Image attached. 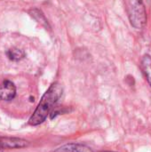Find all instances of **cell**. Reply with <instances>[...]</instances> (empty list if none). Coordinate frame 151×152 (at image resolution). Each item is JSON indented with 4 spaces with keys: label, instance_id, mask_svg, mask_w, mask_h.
<instances>
[{
    "label": "cell",
    "instance_id": "obj_6",
    "mask_svg": "<svg viewBox=\"0 0 151 152\" xmlns=\"http://www.w3.org/2000/svg\"><path fill=\"white\" fill-rule=\"evenodd\" d=\"M142 68L147 77V80L151 86V56L149 54L144 55L142 61Z\"/></svg>",
    "mask_w": 151,
    "mask_h": 152
},
{
    "label": "cell",
    "instance_id": "obj_9",
    "mask_svg": "<svg viewBox=\"0 0 151 152\" xmlns=\"http://www.w3.org/2000/svg\"><path fill=\"white\" fill-rule=\"evenodd\" d=\"M105 152H113V151H105Z\"/></svg>",
    "mask_w": 151,
    "mask_h": 152
},
{
    "label": "cell",
    "instance_id": "obj_2",
    "mask_svg": "<svg viewBox=\"0 0 151 152\" xmlns=\"http://www.w3.org/2000/svg\"><path fill=\"white\" fill-rule=\"evenodd\" d=\"M125 4L131 24L137 29L143 28L147 23V12L143 2L130 0Z\"/></svg>",
    "mask_w": 151,
    "mask_h": 152
},
{
    "label": "cell",
    "instance_id": "obj_4",
    "mask_svg": "<svg viewBox=\"0 0 151 152\" xmlns=\"http://www.w3.org/2000/svg\"><path fill=\"white\" fill-rule=\"evenodd\" d=\"M0 143L4 149H18L24 148L28 143L27 141L19 139V138H8V137H0Z\"/></svg>",
    "mask_w": 151,
    "mask_h": 152
},
{
    "label": "cell",
    "instance_id": "obj_5",
    "mask_svg": "<svg viewBox=\"0 0 151 152\" xmlns=\"http://www.w3.org/2000/svg\"><path fill=\"white\" fill-rule=\"evenodd\" d=\"M54 152H93L91 148L80 143H68L60 148Z\"/></svg>",
    "mask_w": 151,
    "mask_h": 152
},
{
    "label": "cell",
    "instance_id": "obj_7",
    "mask_svg": "<svg viewBox=\"0 0 151 152\" xmlns=\"http://www.w3.org/2000/svg\"><path fill=\"white\" fill-rule=\"evenodd\" d=\"M7 56L12 61H19V60L23 58L24 53H23V52H21L19 49L12 48V49L7 51Z\"/></svg>",
    "mask_w": 151,
    "mask_h": 152
},
{
    "label": "cell",
    "instance_id": "obj_3",
    "mask_svg": "<svg viewBox=\"0 0 151 152\" xmlns=\"http://www.w3.org/2000/svg\"><path fill=\"white\" fill-rule=\"evenodd\" d=\"M16 95V87L14 84L9 80L4 81L0 85V100L11 101Z\"/></svg>",
    "mask_w": 151,
    "mask_h": 152
},
{
    "label": "cell",
    "instance_id": "obj_8",
    "mask_svg": "<svg viewBox=\"0 0 151 152\" xmlns=\"http://www.w3.org/2000/svg\"><path fill=\"white\" fill-rule=\"evenodd\" d=\"M4 151V148H3V146L1 145V143H0V152H2Z\"/></svg>",
    "mask_w": 151,
    "mask_h": 152
},
{
    "label": "cell",
    "instance_id": "obj_1",
    "mask_svg": "<svg viewBox=\"0 0 151 152\" xmlns=\"http://www.w3.org/2000/svg\"><path fill=\"white\" fill-rule=\"evenodd\" d=\"M62 92V86L59 83L55 82L52 84L42 96L36 110L28 120V124L30 126H38L42 124L61 97Z\"/></svg>",
    "mask_w": 151,
    "mask_h": 152
}]
</instances>
